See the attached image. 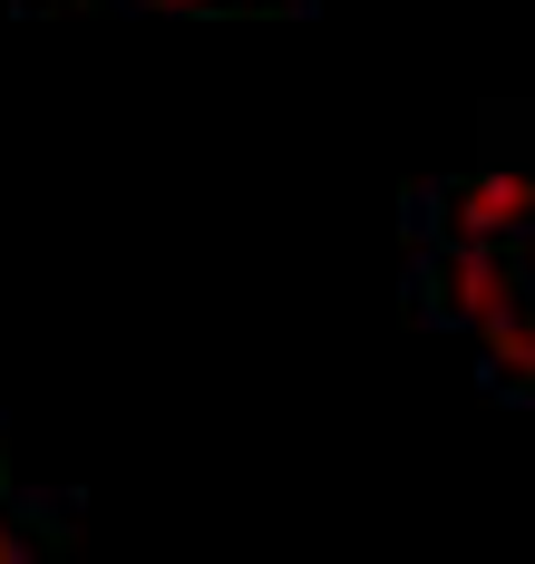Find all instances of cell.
I'll list each match as a JSON object with an SVG mask.
<instances>
[{
    "label": "cell",
    "mask_w": 535,
    "mask_h": 564,
    "mask_svg": "<svg viewBox=\"0 0 535 564\" xmlns=\"http://www.w3.org/2000/svg\"><path fill=\"white\" fill-rule=\"evenodd\" d=\"M410 292L438 332L477 350L496 390L535 399V127L516 156L410 195Z\"/></svg>",
    "instance_id": "1"
},
{
    "label": "cell",
    "mask_w": 535,
    "mask_h": 564,
    "mask_svg": "<svg viewBox=\"0 0 535 564\" xmlns=\"http://www.w3.org/2000/svg\"><path fill=\"white\" fill-rule=\"evenodd\" d=\"M0 564H68V555H59V507L20 497V516L0 525Z\"/></svg>",
    "instance_id": "2"
}]
</instances>
